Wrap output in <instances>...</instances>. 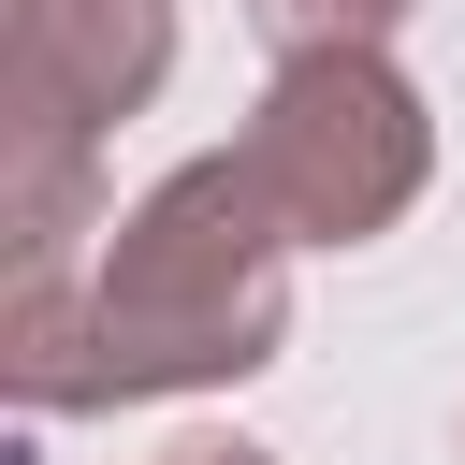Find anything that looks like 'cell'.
Returning <instances> with one entry per match:
<instances>
[{
  "label": "cell",
  "instance_id": "6da1fadb",
  "mask_svg": "<svg viewBox=\"0 0 465 465\" xmlns=\"http://www.w3.org/2000/svg\"><path fill=\"white\" fill-rule=\"evenodd\" d=\"M291 232L232 145L145 174L87 276H15L0 291V392L29 421H102V407H174V392H247L291 349Z\"/></svg>",
  "mask_w": 465,
  "mask_h": 465
},
{
  "label": "cell",
  "instance_id": "7a4b0ae2",
  "mask_svg": "<svg viewBox=\"0 0 465 465\" xmlns=\"http://www.w3.org/2000/svg\"><path fill=\"white\" fill-rule=\"evenodd\" d=\"M232 160L262 174L291 247H378L421 189H436V102L407 87V58H276Z\"/></svg>",
  "mask_w": 465,
  "mask_h": 465
},
{
  "label": "cell",
  "instance_id": "3957f363",
  "mask_svg": "<svg viewBox=\"0 0 465 465\" xmlns=\"http://www.w3.org/2000/svg\"><path fill=\"white\" fill-rule=\"evenodd\" d=\"M174 87V0H15V87L73 131H116Z\"/></svg>",
  "mask_w": 465,
  "mask_h": 465
},
{
  "label": "cell",
  "instance_id": "277c9868",
  "mask_svg": "<svg viewBox=\"0 0 465 465\" xmlns=\"http://www.w3.org/2000/svg\"><path fill=\"white\" fill-rule=\"evenodd\" d=\"M102 131L44 116V102H0V262L15 276H87L102 247Z\"/></svg>",
  "mask_w": 465,
  "mask_h": 465
},
{
  "label": "cell",
  "instance_id": "5b68a950",
  "mask_svg": "<svg viewBox=\"0 0 465 465\" xmlns=\"http://www.w3.org/2000/svg\"><path fill=\"white\" fill-rule=\"evenodd\" d=\"M407 15H421V0H247L262 58H378Z\"/></svg>",
  "mask_w": 465,
  "mask_h": 465
},
{
  "label": "cell",
  "instance_id": "8992f818",
  "mask_svg": "<svg viewBox=\"0 0 465 465\" xmlns=\"http://www.w3.org/2000/svg\"><path fill=\"white\" fill-rule=\"evenodd\" d=\"M160 465H276V450H262V436H174Z\"/></svg>",
  "mask_w": 465,
  "mask_h": 465
}]
</instances>
